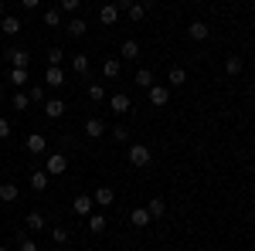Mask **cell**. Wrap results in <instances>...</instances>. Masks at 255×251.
Here are the masks:
<instances>
[{"label":"cell","mask_w":255,"mask_h":251,"mask_svg":"<svg viewBox=\"0 0 255 251\" xmlns=\"http://www.w3.org/2000/svg\"><path fill=\"white\" fill-rule=\"evenodd\" d=\"M44 187H48V173L44 170H34L31 173V190H44Z\"/></svg>","instance_id":"484cf974"},{"label":"cell","mask_w":255,"mask_h":251,"mask_svg":"<svg viewBox=\"0 0 255 251\" xmlns=\"http://www.w3.org/2000/svg\"><path fill=\"white\" fill-rule=\"evenodd\" d=\"M0 31H3L7 38L20 34V17H10V14H3V17H0Z\"/></svg>","instance_id":"30bf717a"},{"label":"cell","mask_w":255,"mask_h":251,"mask_svg":"<svg viewBox=\"0 0 255 251\" xmlns=\"http://www.w3.org/2000/svg\"><path fill=\"white\" fill-rule=\"evenodd\" d=\"M61 58H65L61 48H48V65H61Z\"/></svg>","instance_id":"836d02e7"},{"label":"cell","mask_w":255,"mask_h":251,"mask_svg":"<svg viewBox=\"0 0 255 251\" xmlns=\"http://www.w3.org/2000/svg\"><path fill=\"white\" fill-rule=\"evenodd\" d=\"M20 251H38V245H34L27 234H20Z\"/></svg>","instance_id":"8d00e7d4"},{"label":"cell","mask_w":255,"mask_h":251,"mask_svg":"<svg viewBox=\"0 0 255 251\" xmlns=\"http://www.w3.org/2000/svg\"><path fill=\"white\" fill-rule=\"evenodd\" d=\"M82 7V0H61V10H68V14H75Z\"/></svg>","instance_id":"e575fe53"},{"label":"cell","mask_w":255,"mask_h":251,"mask_svg":"<svg viewBox=\"0 0 255 251\" xmlns=\"http://www.w3.org/2000/svg\"><path fill=\"white\" fill-rule=\"evenodd\" d=\"M24 224H27V231H41V228H44V214L41 211H27Z\"/></svg>","instance_id":"e0dca14e"},{"label":"cell","mask_w":255,"mask_h":251,"mask_svg":"<svg viewBox=\"0 0 255 251\" xmlns=\"http://www.w3.org/2000/svg\"><path fill=\"white\" fill-rule=\"evenodd\" d=\"M136 85L139 88H150V85H153V72H150V68H139L136 72Z\"/></svg>","instance_id":"4316f807"},{"label":"cell","mask_w":255,"mask_h":251,"mask_svg":"<svg viewBox=\"0 0 255 251\" xmlns=\"http://www.w3.org/2000/svg\"><path fill=\"white\" fill-rule=\"evenodd\" d=\"M7 61H10L14 68H27V65H31V55H27L24 48H10V51H7Z\"/></svg>","instance_id":"ba28073f"},{"label":"cell","mask_w":255,"mask_h":251,"mask_svg":"<svg viewBox=\"0 0 255 251\" xmlns=\"http://www.w3.org/2000/svg\"><path fill=\"white\" fill-rule=\"evenodd\" d=\"M106 102H109V109H113L116 116H123V112H129V105H133L126 92H116V95H109V98H106Z\"/></svg>","instance_id":"5b68a950"},{"label":"cell","mask_w":255,"mask_h":251,"mask_svg":"<svg viewBox=\"0 0 255 251\" xmlns=\"http://www.w3.org/2000/svg\"><path fill=\"white\" fill-rule=\"evenodd\" d=\"M89 231L92 234H99V231H106V214H89Z\"/></svg>","instance_id":"603a6c76"},{"label":"cell","mask_w":255,"mask_h":251,"mask_svg":"<svg viewBox=\"0 0 255 251\" xmlns=\"http://www.w3.org/2000/svg\"><path fill=\"white\" fill-rule=\"evenodd\" d=\"M10 105H14L17 112H27V105H31V98H27V92H17V95L10 98Z\"/></svg>","instance_id":"f1b7e54d"},{"label":"cell","mask_w":255,"mask_h":251,"mask_svg":"<svg viewBox=\"0 0 255 251\" xmlns=\"http://www.w3.org/2000/svg\"><path fill=\"white\" fill-rule=\"evenodd\" d=\"M252 211H255V197H252Z\"/></svg>","instance_id":"7bdbcfd3"},{"label":"cell","mask_w":255,"mask_h":251,"mask_svg":"<svg viewBox=\"0 0 255 251\" xmlns=\"http://www.w3.org/2000/svg\"><path fill=\"white\" fill-rule=\"evenodd\" d=\"M0 251H10V248H0Z\"/></svg>","instance_id":"f6af8a7d"},{"label":"cell","mask_w":255,"mask_h":251,"mask_svg":"<svg viewBox=\"0 0 255 251\" xmlns=\"http://www.w3.org/2000/svg\"><path fill=\"white\" fill-rule=\"evenodd\" d=\"M68 34H72V38H85V34H89V20L85 17H72L68 20Z\"/></svg>","instance_id":"7c38bea8"},{"label":"cell","mask_w":255,"mask_h":251,"mask_svg":"<svg viewBox=\"0 0 255 251\" xmlns=\"http://www.w3.org/2000/svg\"><path fill=\"white\" fill-rule=\"evenodd\" d=\"M102 75L106 78H119V58H106L102 61Z\"/></svg>","instance_id":"cb8c5ba5"},{"label":"cell","mask_w":255,"mask_h":251,"mask_svg":"<svg viewBox=\"0 0 255 251\" xmlns=\"http://www.w3.org/2000/svg\"><path fill=\"white\" fill-rule=\"evenodd\" d=\"M167 82H170V85H184V82H187V72H184L180 65H174V68H167Z\"/></svg>","instance_id":"44dd1931"},{"label":"cell","mask_w":255,"mask_h":251,"mask_svg":"<svg viewBox=\"0 0 255 251\" xmlns=\"http://www.w3.org/2000/svg\"><path fill=\"white\" fill-rule=\"evenodd\" d=\"M99 20H102L106 27H113V24L119 20V7H116V3H106V7L99 10Z\"/></svg>","instance_id":"8fae6325"},{"label":"cell","mask_w":255,"mask_h":251,"mask_svg":"<svg viewBox=\"0 0 255 251\" xmlns=\"http://www.w3.org/2000/svg\"><path fill=\"white\" fill-rule=\"evenodd\" d=\"M10 85L24 88V85H27V68H10Z\"/></svg>","instance_id":"d4e9b609"},{"label":"cell","mask_w":255,"mask_h":251,"mask_svg":"<svg viewBox=\"0 0 255 251\" xmlns=\"http://www.w3.org/2000/svg\"><path fill=\"white\" fill-rule=\"evenodd\" d=\"M242 68H245V61L238 58V55H228V61H225V75H242Z\"/></svg>","instance_id":"ac0fdd59"},{"label":"cell","mask_w":255,"mask_h":251,"mask_svg":"<svg viewBox=\"0 0 255 251\" xmlns=\"http://www.w3.org/2000/svg\"><path fill=\"white\" fill-rule=\"evenodd\" d=\"M38 3H41V0H20V7H24V10H34Z\"/></svg>","instance_id":"ab89813d"},{"label":"cell","mask_w":255,"mask_h":251,"mask_svg":"<svg viewBox=\"0 0 255 251\" xmlns=\"http://www.w3.org/2000/svg\"><path fill=\"white\" fill-rule=\"evenodd\" d=\"M0 102H3V92H0Z\"/></svg>","instance_id":"ee69618b"},{"label":"cell","mask_w":255,"mask_h":251,"mask_svg":"<svg viewBox=\"0 0 255 251\" xmlns=\"http://www.w3.org/2000/svg\"><path fill=\"white\" fill-rule=\"evenodd\" d=\"M119 58L136 61L139 58V44H136V41H123V44H119Z\"/></svg>","instance_id":"5bb4252c"},{"label":"cell","mask_w":255,"mask_h":251,"mask_svg":"<svg viewBox=\"0 0 255 251\" xmlns=\"http://www.w3.org/2000/svg\"><path fill=\"white\" fill-rule=\"evenodd\" d=\"M17 183H10V180H7V183H0V200H3V204H14V200H17Z\"/></svg>","instance_id":"9a60e30c"},{"label":"cell","mask_w":255,"mask_h":251,"mask_svg":"<svg viewBox=\"0 0 255 251\" xmlns=\"http://www.w3.org/2000/svg\"><path fill=\"white\" fill-rule=\"evenodd\" d=\"M44 85H51V88H61V85H65V72H61V65H48V72H44Z\"/></svg>","instance_id":"8992f818"},{"label":"cell","mask_w":255,"mask_h":251,"mask_svg":"<svg viewBox=\"0 0 255 251\" xmlns=\"http://www.w3.org/2000/svg\"><path fill=\"white\" fill-rule=\"evenodd\" d=\"M129 221H133V228H146L153 217H150V211H146V207H136V211L129 214Z\"/></svg>","instance_id":"ffe728a7"},{"label":"cell","mask_w":255,"mask_h":251,"mask_svg":"<svg viewBox=\"0 0 255 251\" xmlns=\"http://www.w3.org/2000/svg\"><path fill=\"white\" fill-rule=\"evenodd\" d=\"M92 211H96V200H92L89 193H79V197L72 200V214H79V217H89Z\"/></svg>","instance_id":"277c9868"},{"label":"cell","mask_w":255,"mask_h":251,"mask_svg":"<svg viewBox=\"0 0 255 251\" xmlns=\"http://www.w3.org/2000/svg\"><path fill=\"white\" fill-rule=\"evenodd\" d=\"M133 3H136V0H116V7H119V10H129Z\"/></svg>","instance_id":"60d3db41"},{"label":"cell","mask_w":255,"mask_h":251,"mask_svg":"<svg viewBox=\"0 0 255 251\" xmlns=\"http://www.w3.org/2000/svg\"><path fill=\"white\" fill-rule=\"evenodd\" d=\"M65 170H68V156L65 153H51L48 160H44V173L48 176H61Z\"/></svg>","instance_id":"7a4b0ae2"},{"label":"cell","mask_w":255,"mask_h":251,"mask_svg":"<svg viewBox=\"0 0 255 251\" xmlns=\"http://www.w3.org/2000/svg\"><path fill=\"white\" fill-rule=\"evenodd\" d=\"M208 34H211V31H208L204 20H191V24H187V38L191 41H208Z\"/></svg>","instance_id":"52a82bcc"},{"label":"cell","mask_w":255,"mask_h":251,"mask_svg":"<svg viewBox=\"0 0 255 251\" xmlns=\"http://www.w3.org/2000/svg\"><path fill=\"white\" fill-rule=\"evenodd\" d=\"M24 146H27V153H44V146H48V143H44V136H41V133H31Z\"/></svg>","instance_id":"2e32d148"},{"label":"cell","mask_w":255,"mask_h":251,"mask_svg":"<svg viewBox=\"0 0 255 251\" xmlns=\"http://www.w3.org/2000/svg\"><path fill=\"white\" fill-rule=\"evenodd\" d=\"M27 98H31V102H44V88H41V85H34V88L27 92Z\"/></svg>","instance_id":"d590c367"},{"label":"cell","mask_w":255,"mask_h":251,"mask_svg":"<svg viewBox=\"0 0 255 251\" xmlns=\"http://www.w3.org/2000/svg\"><path fill=\"white\" fill-rule=\"evenodd\" d=\"M102 133H106V122H102V119H85V136L99 139Z\"/></svg>","instance_id":"d6986e66"},{"label":"cell","mask_w":255,"mask_h":251,"mask_svg":"<svg viewBox=\"0 0 255 251\" xmlns=\"http://www.w3.org/2000/svg\"><path fill=\"white\" fill-rule=\"evenodd\" d=\"M126 160H129V167H150L153 153H150V146H143V143H133V146H129V153H126Z\"/></svg>","instance_id":"6da1fadb"},{"label":"cell","mask_w":255,"mask_h":251,"mask_svg":"<svg viewBox=\"0 0 255 251\" xmlns=\"http://www.w3.org/2000/svg\"><path fill=\"white\" fill-rule=\"evenodd\" d=\"M92 200H96V207H109V204L116 200V193H113V187H99V190L92 193Z\"/></svg>","instance_id":"4fadbf2b"},{"label":"cell","mask_w":255,"mask_h":251,"mask_svg":"<svg viewBox=\"0 0 255 251\" xmlns=\"http://www.w3.org/2000/svg\"><path fill=\"white\" fill-rule=\"evenodd\" d=\"M146 98H150V105H157V109H160V105H167V102H170V88L153 82V85L146 88Z\"/></svg>","instance_id":"3957f363"},{"label":"cell","mask_w":255,"mask_h":251,"mask_svg":"<svg viewBox=\"0 0 255 251\" xmlns=\"http://www.w3.org/2000/svg\"><path fill=\"white\" fill-rule=\"evenodd\" d=\"M89 98L92 102H106V88L102 85H89Z\"/></svg>","instance_id":"1f68e13d"},{"label":"cell","mask_w":255,"mask_h":251,"mask_svg":"<svg viewBox=\"0 0 255 251\" xmlns=\"http://www.w3.org/2000/svg\"><path fill=\"white\" fill-rule=\"evenodd\" d=\"M113 136H116L119 143H126V139H129V129H126V126H116V129H113Z\"/></svg>","instance_id":"74e56055"},{"label":"cell","mask_w":255,"mask_h":251,"mask_svg":"<svg viewBox=\"0 0 255 251\" xmlns=\"http://www.w3.org/2000/svg\"><path fill=\"white\" fill-rule=\"evenodd\" d=\"M51 238H55V245H68L72 231H68V228H55V234H51Z\"/></svg>","instance_id":"d6a6232c"},{"label":"cell","mask_w":255,"mask_h":251,"mask_svg":"<svg viewBox=\"0 0 255 251\" xmlns=\"http://www.w3.org/2000/svg\"><path fill=\"white\" fill-rule=\"evenodd\" d=\"M44 116L48 119H61L65 116V102H61V98H44Z\"/></svg>","instance_id":"9c48e42d"},{"label":"cell","mask_w":255,"mask_h":251,"mask_svg":"<svg viewBox=\"0 0 255 251\" xmlns=\"http://www.w3.org/2000/svg\"><path fill=\"white\" fill-rule=\"evenodd\" d=\"M126 17H129V20H136V24H139V20L146 17V3H133V7L126 10Z\"/></svg>","instance_id":"83f0119b"},{"label":"cell","mask_w":255,"mask_h":251,"mask_svg":"<svg viewBox=\"0 0 255 251\" xmlns=\"http://www.w3.org/2000/svg\"><path fill=\"white\" fill-rule=\"evenodd\" d=\"M41 20H44L48 27H58V24H61V10H55V7H51V10H44V17H41Z\"/></svg>","instance_id":"f546056e"},{"label":"cell","mask_w":255,"mask_h":251,"mask_svg":"<svg viewBox=\"0 0 255 251\" xmlns=\"http://www.w3.org/2000/svg\"><path fill=\"white\" fill-rule=\"evenodd\" d=\"M146 211H150V217H153V221H160V217H163V214H167V204H163V200H160V197H153V200H150V204H146Z\"/></svg>","instance_id":"7402d4cb"},{"label":"cell","mask_w":255,"mask_h":251,"mask_svg":"<svg viewBox=\"0 0 255 251\" xmlns=\"http://www.w3.org/2000/svg\"><path fill=\"white\" fill-rule=\"evenodd\" d=\"M7 136H10V122L0 116V139H7Z\"/></svg>","instance_id":"f35d334b"},{"label":"cell","mask_w":255,"mask_h":251,"mask_svg":"<svg viewBox=\"0 0 255 251\" xmlns=\"http://www.w3.org/2000/svg\"><path fill=\"white\" fill-rule=\"evenodd\" d=\"M0 17H3V0H0Z\"/></svg>","instance_id":"b9f144b4"},{"label":"cell","mask_w":255,"mask_h":251,"mask_svg":"<svg viewBox=\"0 0 255 251\" xmlns=\"http://www.w3.org/2000/svg\"><path fill=\"white\" fill-rule=\"evenodd\" d=\"M72 68H75L79 75H89V58H85V55H75V58H72Z\"/></svg>","instance_id":"4dcf8cb0"}]
</instances>
